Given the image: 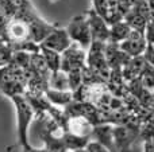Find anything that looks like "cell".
Wrapping results in <instances>:
<instances>
[{
  "label": "cell",
  "mask_w": 154,
  "mask_h": 152,
  "mask_svg": "<svg viewBox=\"0 0 154 152\" xmlns=\"http://www.w3.org/2000/svg\"><path fill=\"white\" fill-rule=\"evenodd\" d=\"M16 109V135L18 145L16 148H29V129L35 116V110L26 98L24 94H14L10 97Z\"/></svg>",
  "instance_id": "obj_1"
},
{
  "label": "cell",
  "mask_w": 154,
  "mask_h": 152,
  "mask_svg": "<svg viewBox=\"0 0 154 152\" xmlns=\"http://www.w3.org/2000/svg\"><path fill=\"white\" fill-rule=\"evenodd\" d=\"M65 30H66L68 35H69L70 40L73 43H77L84 50L89 48L91 43H92V35H91V28H89V23H88L87 13L75 16L69 22V24L66 26Z\"/></svg>",
  "instance_id": "obj_2"
},
{
  "label": "cell",
  "mask_w": 154,
  "mask_h": 152,
  "mask_svg": "<svg viewBox=\"0 0 154 152\" xmlns=\"http://www.w3.org/2000/svg\"><path fill=\"white\" fill-rule=\"evenodd\" d=\"M87 66V50L72 43L64 53H61V70L69 73L72 70H81Z\"/></svg>",
  "instance_id": "obj_3"
},
{
  "label": "cell",
  "mask_w": 154,
  "mask_h": 152,
  "mask_svg": "<svg viewBox=\"0 0 154 152\" xmlns=\"http://www.w3.org/2000/svg\"><path fill=\"white\" fill-rule=\"evenodd\" d=\"M72 43L73 42L70 40L66 30L57 26L53 31H50L45 38H43V40L39 43V46L41 47L50 48V50H54V51L61 54V53H64Z\"/></svg>",
  "instance_id": "obj_4"
},
{
  "label": "cell",
  "mask_w": 154,
  "mask_h": 152,
  "mask_svg": "<svg viewBox=\"0 0 154 152\" xmlns=\"http://www.w3.org/2000/svg\"><path fill=\"white\" fill-rule=\"evenodd\" d=\"M118 46H119V48L123 53L133 58V57H139L145 53V50L147 47V42L145 39L143 32L131 30L130 35L125 40L118 43Z\"/></svg>",
  "instance_id": "obj_5"
},
{
  "label": "cell",
  "mask_w": 154,
  "mask_h": 152,
  "mask_svg": "<svg viewBox=\"0 0 154 152\" xmlns=\"http://www.w3.org/2000/svg\"><path fill=\"white\" fill-rule=\"evenodd\" d=\"M88 23H89L91 35H92V40H99V42H108L109 37V26L99 13L95 12L93 8H91L87 12Z\"/></svg>",
  "instance_id": "obj_6"
},
{
  "label": "cell",
  "mask_w": 154,
  "mask_h": 152,
  "mask_svg": "<svg viewBox=\"0 0 154 152\" xmlns=\"http://www.w3.org/2000/svg\"><path fill=\"white\" fill-rule=\"evenodd\" d=\"M43 94L48 98V101L54 107H66L75 100L73 92L70 90H56V89L48 88Z\"/></svg>",
  "instance_id": "obj_7"
},
{
  "label": "cell",
  "mask_w": 154,
  "mask_h": 152,
  "mask_svg": "<svg viewBox=\"0 0 154 152\" xmlns=\"http://www.w3.org/2000/svg\"><path fill=\"white\" fill-rule=\"evenodd\" d=\"M131 28L125 20H119L116 23L109 26V37L108 42L111 43H120L122 40H125L126 38L130 35Z\"/></svg>",
  "instance_id": "obj_8"
},
{
  "label": "cell",
  "mask_w": 154,
  "mask_h": 152,
  "mask_svg": "<svg viewBox=\"0 0 154 152\" xmlns=\"http://www.w3.org/2000/svg\"><path fill=\"white\" fill-rule=\"evenodd\" d=\"M39 53L42 55L43 61H45V65L49 72L54 73L61 70V54L54 50H50V48L41 47V46H39Z\"/></svg>",
  "instance_id": "obj_9"
},
{
  "label": "cell",
  "mask_w": 154,
  "mask_h": 152,
  "mask_svg": "<svg viewBox=\"0 0 154 152\" xmlns=\"http://www.w3.org/2000/svg\"><path fill=\"white\" fill-rule=\"evenodd\" d=\"M49 88L56 89V90H69V81H68V74L62 70L50 73L49 75ZM72 92V90H70Z\"/></svg>",
  "instance_id": "obj_10"
},
{
  "label": "cell",
  "mask_w": 154,
  "mask_h": 152,
  "mask_svg": "<svg viewBox=\"0 0 154 152\" xmlns=\"http://www.w3.org/2000/svg\"><path fill=\"white\" fill-rule=\"evenodd\" d=\"M85 150H87V152H111L106 145H103L96 140H89L85 145Z\"/></svg>",
  "instance_id": "obj_11"
},
{
  "label": "cell",
  "mask_w": 154,
  "mask_h": 152,
  "mask_svg": "<svg viewBox=\"0 0 154 152\" xmlns=\"http://www.w3.org/2000/svg\"><path fill=\"white\" fill-rule=\"evenodd\" d=\"M143 35H145V39H146L147 45L154 46V20H147Z\"/></svg>",
  "instance_id": "obj_12"
},
{
  "label": "cell",
  "mask_w": 154,
  "mask_h": 152,
  "mask_svg": "<svg viewBox=\"0 0 154 152\" xmlns=\"http://www.w3.org/2000/svg\"><path fill=\"white\" fill-rule=\"evenodd\" d=\"M143 152H154V144H153V140L147 139L146 142H145Z\"/></svg>",
  "instance_id": "obj_13"
},
{
  "label": "cell",
  "mask_w": 154,
  "mask_h": 152,
  "mask_svg": "<svg viewBox=\"0 0 154 152\" xmlns=\"http://www.w3.org/2000/svg\"><path fill=\"white\" fill-rule=\"evenodd\" d=\"M69 152H87L85 148H80V150H73V151H69Z\"/></svg>",
  "instance_id": "obj_14"
}]
</instances>
